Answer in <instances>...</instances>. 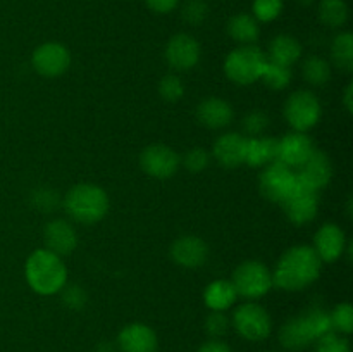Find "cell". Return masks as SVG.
I'll use <instances>...</instances> for the list:
<instances>
[{
    "mask_svg": "<svg viewBox=\"0 0 353 352\" xmlns=\"http://www.w3.org/2000/svg\"><path fill=\"white\" fill-rule=\"evenodd\" d=\"M323 261L317 257L309 245H293L279 257L276 269L272 271V285L296 292L316 282L321 275Z\"/></svg>",
    "mask_w": 353,
    "mask_h": 352,
    "instance_id": "obj_1",
    "label": "cell"
},
{
    "mask_svg": "<svg viewBox=\"0 0 353 352\" xmlns=\"http://www.w3.org/2000/svg\"><path fill=\"white\" fill-rule=\"evenodd\" d=\"M331 331L333 326H331L330 313L323 307L314 306L283 324L279 330V342L288 351H303Z\"/></svg>",
    "mask_w": 353,
    "mask_h": 352,
    "instance_id": "obj_2",
    "label": "cell"
},
{
    "mask_svg": "<svg viewBox=\"0 0 353 352\" xmlns=\"http://www.w3.org/2000/svg\"><path fill=\"white\" fill-rule=\"evenodd\" d=\"M26 282L40 295H54L68 283V268L61 255L48 248L31 252L24 266Z\"/></svg>",
    "mask_w": 353,
    "mask_h": 352,
    "instance_id": "obj_3",
    "label": "cell"
},
{
    "mask_svg": "<svg viewBox=\"0 0 353 352\" xmlns=\"http://www.w3.org/2000/svg\"><path fill=\"white\" fill-rule=\"evenodd\" d=\"M64 209L78 223L92 224L105 217L109 211V197L99 185L79 183L65 193Z\"/></svg>",
    "mask_w": 353,
    "mask_h": 352,
    "instance_id": "obj_4",
    "label": "cell"
},
{
    "mask_svg": "<svg viewBox=\"0 0 353 352\" xmlns=\"http://www.w3.org/2000/svg\"><path fill=\"white\" fill-rule=\"evenodd\" d=\"M268 55L255 45H241L230 52L224 61V72L236 85H252L261 79Z\"/></svg>",
    "mask_w": 353,
    "mask_h": 352,
    "instance_id": "obj_5",
    "label": "cell"
},
{
    "mask_svg": "<svg viewBox=\"0 0 353 352\" xmlns=\"http://www.w3.org/2000/svg\"><path fill=\"white\" fill-rule=\"evenodd\" d=\"M231 283H233L238 297L257 300L271 290L272 273L261 261H245L234 269Z\"/></svg>",
    "mask_w": 353,
    "mask_h": 352,
    "instance_id": "obj_6",
    "label": "cell"
},
{
    "mask_svg": "<svg viewBox=\"0 0 353 352\" xmlns=\"http://www.w3.org/2000/svg\"><path fill=\"white\" fill-rule=\"evenodd\" d=\"M233 328L248 342H262L271 335L272 321L268 311L257 302H245L234 311Z\"/></svg>",
    "mask_w": 353,
    "mask_h": 352,
    "instance_id": "obj_7",
    "label": "cell"
},
{
    "mask_svg": "<svg viewBox=\"0 0 353 352\" xmlns=\"http://www.w3.org/2000/svg\"><path fill=\"white\" fill-rule=\"evenodd\" d=\"M321 102L309 90L292 93L285 104V117L295 131L305 133L321 119Z\"/></svg>",
    "mask_w": 353,
    "mask_h": 352,
    "instance_id": "obj_8",
    "label": "cell"
},
{
    "mask_svg": "<svg viewBox=\"0 0 353 352\" xmlns=\"http://www.w3.org/2000/svg\"><path fill=\"white\" fill-rule=\"evenodd\" d=\"M296 183H299V176L293 173V169L283 164L281 161H274L265 166L262 171L259 178V188L265 199L281 204L292 193Z\"/></svg>",
    "mask_w": 353,
    "mask_h": 352,
    "instance_id": "obj_9",
    "label": "cell"
},
{
    "mask_svg": "<svg viewBox=\"0 0 353 352\" xmlns=\"http://www.w3.org/2000/svg\"><path fill=\"white\" fill-rule=\"evenodd\" d=\"M281 206L283 209H285L286 217H288L293 224L303 226V224L316 219L317 211H319V199H317L316 190L309 188V186L303 185L299 179L296 186L292 190V193L283 200Z\"/></svg>",
    "mask_w": 353,
    "mask_h": 352,
    "instance_id": "obj_10",
    "label": "cell"
},
{
    "mask_svg": "<svg viewBox=\"0 0 353 352\" xmlns=\"http://www.w3.org/2000/svg\"><path fill=\"white\" fill-rule=\"evenodd\" d=\"M31 64L38 75L45 76V78H57V76L64 75L71 66V54H69L68 47H64L62 43L47 41L34 48L33 55H31Z\"/></svg>",
    "mask_w": 353,
    "mask_h": 352,
    "instance_id": "obj_11",
    "label": "cell"
},
{
    "mask_svg": "<svg viewBox=\"0 0 353 352\" xmlns=\"http://www.w3.org/2000/svg\"><path fill=\"white\" fill-rule=\"evenodd\" d=\"M181 159L164 144H152L143 148L140 155V166L148 176L155 179H168L178 171Z\"/></svg>",
    "mask_w": 353,
    "mask_h": 352,
    "instance_id": "obj_12",
    "label": "cell"
},
{
    "mask_svg": "<svg viewBox=\"0 0 353 352\" xmlns=\"http://www.w3.org/2000/svg\"><path fill=\"white\" fill-rule=\"evenodd\" d=\"M165 59L172 69L188 71L199 62L200 43L188 33L174 35L165 47Z\"/></svg>",
    "mask_w": 353,
    "mask_h": 352,
    "instance_id": "obj_13",
    "label": "cell"
},
{
    "mask_svg": "<svg viewBox=\"0 0 353 352\" xmlns=\"http://www.w3.org/2000/svg\"><path fill=\"white\" fill-rule=\"evenodd\" d=\"M119 352H157V333L145 323H130L117 335Z\"/></svg>",
    "mask_w": 353,
    "mask_h": 352,
    "instance_id": "obj_14",
    "label": "cell"
},
{
    "mask_svg": "<svg viewBox=\"0 0 353 352\" xmlns=\"http://www.w3.org/2000/svg\"><path fill=\"white\" fill-rule=\"evenodd\" d=\"M314 141L300 131H292L278 140V161L292 169L300 168L314 154Z\"/></svg>",
    "mask_w": 353,
    "mask_h": 352,
    "instance_id": "obj_15",
    "label": "cell"
},
{
    "mask_svg": "<svg viewBox=\"0 0 353 352\" xmlns=\"http://www.w3.org/2000/svg\"><path fill=\"white\" fill-rule=\"evenodd\" d=\"M312 248L323 262H334L347 248V237L338 224L326 223L317 230Z\"/></svg>",
    "mask_w": 353,
    "mask_h": 352,
    "instance_id": "obj_16",
    "label": "cell"
},
{
    "mask_svg": "<svg viewBox=\"0 0 353 352\" xmlns=\"http://www.w3.org/2000/svg\"><path fill=\"white\" fill-rule=\"evenodd\" d=\"M45 248L57 255H68L78 247V235L74 226L65 219H54L47 223L43 231Z\"/></svg>",
    "mask_w": 353,
    "mask_h": 352,
    "instance_id": "obj_17",
    "label": "cell"
},
{
    "mask_svg": "<svg viewBox=\"0 0 353 352\" xmlns=\"http://www.w3.org/2000/svg\"><path fill=\"white\" fill-rule=\"evenodd\" d=\"M299 169L300 173L296 176L300 182L316 192L324 188L333 178V166L330 157L321 150H314V154Z\"/></svg>",
    "mask_w": 353,
    "mask_h": 352,
    "instance_id": "obj_18",
    "label": "cell"
},
{
    "mask_svg": "<svg viewBox=\"0 0 353 352\" xmlns=\"http://www.w3.org/2000/svg\"><path fill=\"white\" fill-rule=\"evenodd\" d=\"M207 257H209V247L199 237L186 235L171 245V259L183 268H199L207 261Z\"/></svg>",
    "mask_w": 353,
    "mask_h": 352,
    "instance_id": "obj_19",
    "label": "cell"
},
{
    "mask_svg": "<svg viewBox=\"0 0 353 352\" xmlns=\"http://www.w3.org/2000/svg\"><path fill=\"white\" fill-rule=\"evenodd\" d=\"M248 138L240 133H224L214 141V157L224 168H238L245 164Z\"/></svg>",
    "mask_w": 353,
    "mask_h": 352,
    "instance_id": "obj_20",
    "label": "cell"
},
{
    "mask_svg": "<svg viewBox=\"0 0 353 352\" xmlns=\"http://www.w3.org/2000/svg\"><path fill=\"white\" fill-rule=\"evenodd\" d=\"M233 107L230 102L219 97H209L196 107V119L200 124L210 128V130H219L228 126L233 121Z\"/></svg>",
    "mask_w": 353,
    "mask_h": 352,
    "instance_id": "obj_21",
    "label": "cell"
},
{
    "mask_svg": "<svg viewBox=\"0 0 353 352\" xmlns=\"http://www.w3.org/2000/svg\"><path fill=\"white\" fill-rule=\"evenodd\" d=\"M274 161H278V140L276 138H248L245 164L252 166V168H265Z\"/></svg>",
    "mask_w": 353,
    "mask_h": 352,
    "instance_id": "obj_22",
    "label": "cell"
},
{
    "mask_svg": "<svg viewBox=\"0 0 353 352\" xmlns=\"http://www.w3.org/2000/svg\"><path fill=\"white\" fill-rule=\"evenodd\" d=\"M302 55V45L292 35H278L274 40L269 43L268 61L274 64L292 68Z\"/></svg>",
    "mask_w": 353,
    "mask_h": 352,
    "instance_id": "obj_23",
    "label": "cell"
},
{
    "mask_svg": "<svg viewBox=\"0 0 353 352\" xmlns=\"http://www.w3.org/2000/svg\"><path fill=\"white\" fill-rule=\"evenodd\" d=\"M236 299V290H234L233 283L228 282V280H216V282L209 283L205 292H203V300L210 311L230 309Z\"/></svg>",
    "mask_w": 353,
    "mask_h": 352,
    "instance_id": "obj_24",
    "label": "cell"
},
{
    "mask_svg": "<svg viewBox=\"0 0 353 352\" xmlns=\"http://www.w3.org/2000/svg\"><path fill=\"white\" fill-rule=\"evenodd\" d=\"M228 33L234 41L241 45H254L261 35L257 19L250 14H236L228 23Z\"/></svg>",
    "mask_w": 353,
    "mask_h": 352,
    "instance_id": "obj_25",
    "label": "cell"
},
{
    "mask_svg": "<svg viewBox=\"0 0 353 352\" xmlns=\"http://www.w3.org/2000/svg\"><path fill=\"white\" fill-rule=\"evenodd\" d=\"M331 59L341 71L350 72L353 69V35L340 33L331 43Z\"/></svg>",
    "mask_w": 353,
    "mask_h": 352,
    "instance_id": "obj_26",
    "label": "cell"
},
{
    "mask_svg": "<svg viewBox=\"0 0 353 352\" xmlns=\"http://www.w3.org/2000/svg\"><path fill=\"white\" fill-rule=\"evenodd\" d=\"M319 19L330 28H341L348 19V6L345 0H321Z\"/></svg>",
    "mask_w": 353,
    "mask_h": 352,
    "instance_id": "obj_27",
    "label": "cell"
},
{
    "mask_svg": "<svg viewBox=\"0 0 353 352\" xmlns=\"http://www.w3.org/2000/svg\"><path fill=\"white\" fill-rule=\"evenodd\" d=\"M302 72L305 81L312 86H323L331 79L330 62L323 57H317V55H312L303 62Z\"/></svg>",
    "mask_w": 353,
    "mask_h": 352,
    "instance_id": "obj_28",
    "label": "cell"
},
{
    "mask_svg": "<svg viewBox=\"0 0 353 352\" xmlns=\"http://www.w3.org/2000/svg\"><path fill=\"white\" fill-rule=\"evenodd\" d=\"M261 79L264 85L271 90H285L292 81V68L286 66L274 64V62L268 61L264 71H262Z\"/></svg>",
    "mask_w": 353,
    "mask_h": 352,
    "instance_id": "obj_29",
    "label": "cell"
},
{
    "mask_svg": "<svg viewBox=\"0 0 353 352\" xmlns=\"http://www.w3.org/2000/svg\"><path fill=\"white\" fill-rule=\"evenodd\" d=\"M333 331L341 335H350L353 330V307L348 302L338 304L330 313Z\"/></svg>",
    "mask_w": 353,
    "mask_h": 352,
    "instance_id": "obj_30",
    "label": "cell"
},
{
    "mask_svg": "<svg viewBox=\"0 0 353 352\" xmlns=\"http://www.w3.org/2000/svg\"><path fill=\"white\" fill-rule=\"evenodd\" d=\"M241 128L245 131V137L247 138H255L261 137L262 133H265V130L269 128V117L265 116V113L262 110H252L241 121Z\"/></svg>",
    "mask_w": 353,
    "mask_h": 352,
    "instance_id": "obj_31",
    "label": "cell"
},
{
    "mask_svg": "<svg viewBox=\"0 0 353 352\" xmlns=\"http://www.w3.org/2000/svg\"><path fill=\"white\" fill-rule=\"evenodd\" d=\"M254 17L262 23L274 21L283 10V0H254Z\"/></svg>",
    "mask_w": 353,
    "mask_h": 352,
    "instance_id": "obj_32",
    "label": "cell"
},
{
    "mask_svg": "<svg viewBox=\"0 0 353 352\" xmlns=\"http://www.w3.org/2000/svg\"><path fill=\"white\" fill-rule=\"evenodd\" d=\"M159 93L168 102H178L185 93V85H183L181 78L176 75H168L161 79L159 83Z\"/></svg>",
    "mask_w": 353,
    "mask_h": 352,
    "instance_id": "obj_33",
    "label": "cell"
},
{
    "mask_svg": "<svg viewBox=\"0 0 353 352\" xmlns=\"http://www.w3.org/2000/svg\"><path fill=\"white\" fill-rule=\"evenodd\" d=\"M314 352H352L350 344L345 337H341L336 331L324 335L323 338L314 344Z\"/></svg>",
    "mask_w": 353,
    "mask_h": 352,
    "instance_id": "obj_34",
    "label": "cell"
},
{
    "mask_svg": "<svg viewBox=\"0 0 353 352\" xmlns=\"http://www.w3.org/2000/svg\"><path fill=\"white\" fill-rule=\"evenodd\" d=\"M207 14H209V7L203 0H188V2L183 6L181 16L192 26H199L203 21L207 19Z\"/></svg>",
    "mask_w": 353,
    "mask_h": 352,
    "instance_id": "obj_35",
    "label": "cell"
},
{
    "mask_svg": "<svg viewBox=\"0 0 353 352\" xmlns=\"http://www.w3.org/2000/svg\"><path fill=\"white\" fill-rule=\"evenodd\" d=\"M230 317L224 311H212L205 320V330L212 338H221L230 330Z\"/></svg>",
    "mask_w": 353,
    "mask_h": 352,
    "instance_id": "obj_36",
    "label": "cell"
},
{
    "mask_svg": "<svg viewBox=\"0 0 353 352\" xmlns=\"http://www.w3.org/2000/svg\"><path fill=\"white\" fill-rule=\"evenodd\" d=\"M181 162H183V166H185V168L188 169V171L200 173V171H203V169H205L207 166H209L210 157H209V154H207V152L203 150V148L193 147L192 150L186 152L185 157H183Z\"/></svg>",
    "mask_w": 353,
    "mask_h": 352,
    "instance_id": "obj_37",
    "label": "cell"
},
{
    "mask_svg": "<svg viewBox=\"0 0 353 352\" xmlns=\"http://www.w3.org/2000/svg\"><path fill=\"white\" fill-rule=\"evenodd\" d=\"M61 292H62V302H64L68 307H71V309H81V307L86 304V293L81 286L78 285L64 286Z\"/></svg>",
    "mask_w": 353,
    "mask_h": 352,
    "instance_id": "obj_38",
    "label": "cell"
},
{
    "mask_svg": "<svg viewBox=\"0 0 353 352\" xmlns=\"http://www.w3.org/2000/svg\"><path fill=\"white\" fill-rule=\"evenodd\" d=\"M148 9H152L157 14H169L171 10L176 9L179 0H145Z\"/></svg>",
    "mask_w": 353,
    "mask_h": 352,
    "instance_id": "obj_39",
    "label": "cell"
},
{
    "mask_svg": "<svg viewBox=\"0 0 353 352\" xmlns=\"http://www.w3.org/2000/svg\"><path fill=\"white\" fill-rule=\"evenodd\" d=\"M196 352H233V351H231V347L226 344V342L219 340V338H212V340L200 345Z\"/></svg>",
    "mask_w": 353,
    "mask_h": 352,
    "instance_id": "obj_40",
    "label": "cell"
},
{
    "mask_svg": "<svg viewBox=\"0 0 353 352\" xmlns=\"http://www.w3.org/2000/svg\"><path fill=\"white\" fill-rule=\"evenodd\" d=\"M55 193L43 190V192L37 193V206L43 207V209H54L55 207Z\"/></svg>",
    "mask_w": 353,
    "mask_h": 352,
    "instance_id": "obj_41",
    "label": "cell"
},
{
    "mask_svg": "<svg viewBox=\"0 0 353 352\" xmlns=\"http://www.w3.org/2000/svg\"><path fill=\"white\" fill-rule=\"evenodd\" d=\"M352 95H353V85H350L345 88V97H343V102H345V107H347L348 113H352L353 110V102H352Z\"/></svg>",
    "mask_w": 353,
    "mask_h": 352,
    "instance_id": "obj_42",
    "label": "cell"
},
{
    "mask_svg": "<svg viewBox=\"0 0 353 352\" xmlns=\"http://www.w3.org/2000/svg\"><path fill=\"white\" fill-rule=\"evenodd\" d=\"M95 352H116V349H114V345L110 344H100Z\"/></svg>",
    "mask_w": 353,
    "mask_h": 352,
    "instance_id": "obj_43",
    "label": "cell"
},
{
    "mask_svg": "<svg viewBox=\"0 0 353 352\" xmlns=\"http://www.w3.org/2000/svg\"><path fill=\"white\" fill-rule=\"evenodd\" d=\"M296 2H299V3H302V6H310V3H312L314 2V0H296Z\"/></svg>",
    "mask_w": 353,
    "mask_h": 352,
    "instance_id": "obj_44",
    "label": "cell"
},
{
    "mask_svg": "<svg viewBox=\"0 0 353 352\" xmlns=\"http://www.w3.org/2000/svg\"><path fill=\"white\" fill-rule=\"evenodd\" d=\"M268 352H278V351H268Z\"/></svg>",
    "mask_w": 353,
    "mask_h": 352,
    "instance_id": "obj_45",
    "label": "cell"
}]
</instances>
